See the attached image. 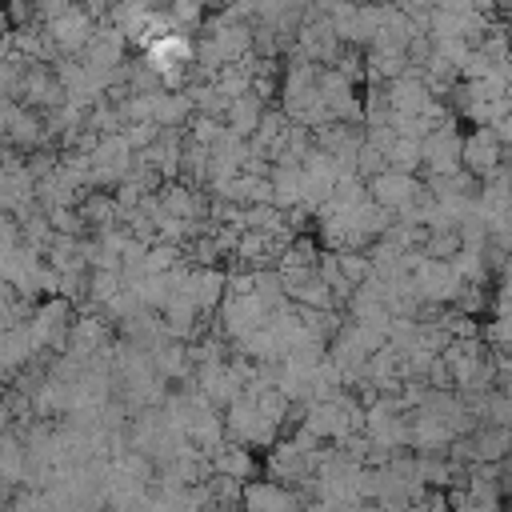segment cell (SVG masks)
Returning <instances> with one entry per match:
<instances>
[{
	"mask_svg": "<svg viewBox=\"0 0 512 512\" xmlns=\"http://www.w3.org/2000/svg\"><path fill=\"white\" fill-rule=\"evenodd\" d=\"M420 168L424 172H452L460 168V132L456 120L436 124L432 132L420 136Z\"/></svg>",
	"mask_w": 512,
	"mask_h": 512,
	"instance_id": "obj_1",
	"label": "cell"
},
{
	"mask_svg": "<svg viewBox=\"0 0 512 512\" xmlns=\"http://www.w3.org/2000/svg\"><path fill=\"white\" fill-rule=\"evenodd\" d=\"M44 32L56 40L60 56H80V48L88 44V36L96 32V16H92L88 8H80V4H72V8H64L56 20H48Z\"/></svg>",
	"mask_w": 512,
	"mask_h": 512,
	"instance_id": "obj_2",
	"label": "cell"
},
{
	"mask_svg": "<svg viewBox=\"0 0 512 512\" xmlns=\"http://www.w3.org/2000/svg\"><path fill=\"white\" fill-rule=\"evenodd\" d=\"M500 160H504V144L496 140V132L488 124H476V132L460 136V168H468L476 180L488 176Z\"/></svg>",
	"mask_w": 512,
	"mask_h": 512,
	"instance_id": "obj_3",
	"label": "cell"
},
{
	"mask_svg": "<svg viewBox=\"0 0 512 512\" xmlns=\"http://www.w3.org/2000/svg\"><path fill=\"white\" fill-rule=\"evenodd\" d=\"M364 184H368V200H372V204H380V208H388V212H400L404 204H412V192H416L420 176H416V172L380 168V172L368 176Z\"/></svg>",
	"mask_w": 512,
	"mask_h": 512,
	"instance_id": "obj_4",
	"label": "cell"
},
{
	"mask_svg": "<svg viewBox=\"0 0 512 512\" xmlns=\"http://www.w3.org/2000/svg\"><path fill=\"white\" fill-rule=\"evenodd\" d=\"M240 504L244 508H296V504H304V496L288 492V484H280V480H244Z\"/></svg>",
	"mask_w": 512,
	"mask_h": 512,
	"instance_id": "obj_5",
	"label": "cell"
},
{
	"mask_svg": "<svg viewBox=\"0 0 512 512\" xmlns=\"http://www.w3.org/2000/svg\"><path fill=\"white\" fill-rule=\"evenodd\" d=\"M384 160L396 172H420V140L416 136H392V144L384 148Z\"/></svg>",
	"mask_w": 512,
	"mask_h": 512,
	"instance_id": "obj_6",
	"label": "cell"
}]
</instances>
